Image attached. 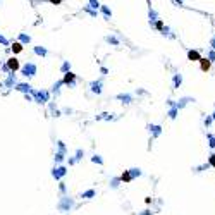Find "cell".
I'll return each mask as SVG.
<instances>
[{
    "label": "cell",
    "instance_id": "obj_1",
    "mask_svg": "<svg viewBox=\"0 0 215 215\" xmlns=\"http://www.w3.org/2000/svg\"><path fill=\"white\" fill-rule=\"evenodd\" d=\"M31 95L36 103H47L50 100V91H47V89H33Z\"/></svg>",
    "mask_w": 215,
    "mask_h": 215
},
{
    "label": "cell",
    "instance_id": "obj_2",
    "mask_svg": "<svg viewBox=\"0 0 215 215\" xmlns=\"http://www.w3.org/2000/svg\"><path fill=\"white\" fill-rule=\"evenodd\" d=\"M36 64H33V62H26L22 67H21V74L24 76V78H33V76H36Z\"/></svg>",
    "mask_w": 215,
    "mask_h": 215
},
{
    "label": "cell",
    "instance_id": "obj_3",
    "mask_svg": "<svg viewBox=\"0 0 215 215\" xmlns=\"http://www.w3.org/2000/svg\"><path fill=\"white\" fill-rule=\"evenodd\" d=\"M57 208H59V210H62V212H69V210H72V208H74V200L64 195L59 200V205H57Z\"/></svg>",
    "mask_w": 215,
    "mask_h": 215
},
{
    "label": "cell",
    "instance_id": "obj_4",
    "mask_svg": "<svg viewBox=\"0 0 215 215\" xmlns=\"http://www.w3.org/2000/svg\"><path fill=\"white\" fill-rule=\"evenodd\" d=\"M66 174H67V167H66V165H60V164H59V165H55L53 169H52V177H53V179H57V181H60Z\"/></svg>",
    "mask_w": 215,
    "mask_h": 215
},
{
    "label": "cell",
    "instance_id": "obj_5",
    "mask_svg": "<svg viewBox=\"0 0 215 215\" xmlns=\"http://www.w3.org/2000/svg\"><path fill=\"white\" fill-rule=\"evenodd\" d=\"M76 74L72 72V71H67L66 74H64V78H62V83L66 84V86H69V88H74L76 86Z\"/></svg>",
    "mask_w": 215,
    "mask_h": 215
},
{
    "label": "cell",
    "instance_id": "obj_6",
    "mask_svg": "<svg viewBox=\"0 0 215 215\" xmlns=\"http://www.w3.org/2000/svg\"><path fill=\"white\" fill-rule=\"evenodd\" d=\"M89 89H91V93L100 95V93L103 91V81H102V79H98V81H91V83H89Z\"/></svg>",
    "mask_w": 215,
    "mask_h": 215
},
{
    "label": "cell",
    "instance_id": "obj_7",
    "mask_svg": "<svg viewBox=\"0 0 215 215\" xmlns=\"http://www.w3.org/2000/svg\"><path fill=\"white\" fill-rule=\"evenodd\" d=\"M7 67H9V71L16 72V71H19L21 69V64H19V60L16 59V57H10V59H7Z\"/></svg>",
    "mask_w": 215,
    "mask_h": 215
},
{
    "label": "cell",
    "instance_id": "obj_8",
    "mask_svg": "<svg viewBox=\"0 0 215 215\" xmlns=\"http://www.w3.org/2000/svg\"><path fill=\"white\" fill-rule=\"evenodd\" d=\"M17 91H21V93H31L33 91V86H31L30 83H16V88Z\"/></svg>",
    "mask_w": 215,
    "mask_h": 215
},
{
    "label": "cell",
    "instance_id": "obj_9",
    "mask_svg": "<svg viewBox=\"0 0 215 215\" xmlns=\"http://www.w3.org/2000/svg\"><path fill=\"white\" fill-rule=\"evenodd\" d=\"M115 98H117L119 102H122L124 105H129V103H133V100H134V98H133V95H129V93H120V95H117Z\"/></svg>",
    "mask_w": 215,
    "mask_h": 215
},
{
    "label": "cell",
    "instance_id": "obj_10",
    "mask_svg": "<svg viewBox=\"0 0 215 215\" xmlns=\"http://www.w3.org/2000/svg\"><path fill=\"white\" fill-rule=\"evenodd\" d=\"M200 67H201L203 72H208L210 67H212V60H208V57H201L200 59Z\"/></svg>",
    "mask_w": 215,
    "mask_h": 215
},
{
    "label": "cell",
    "instance_id": "obj_11",
    "mask_svg": "<svg viewBox=\"0 0 215 215\" xmlns=\"http://www.w3.org/2000/svg\"><path fill=\"white\" fill-rule=\"evenodd\" d=\"M148 129L153 134V138H158L162 134V126H158V124H148Z\"/></svg>",
    "mask_w": 215,
    "mask_h": 215
},
{
    "label": "cell",
    "instance_id": "obj_12",
    "mask_svg": "<svg viewBox=\"0 0 215 215\" xmlns=\"http://www.w3.org/2000/svg\"><path fill=\"white\" fill-rule=\"evenodd\" d=\"M200 59H201V55H200L198 50H188V60H191V62H200Z\"/></svg>",
    "mask_w": 215,
    "mask_h": 215
},
{
    "label": "cell",
    "instance_id": "obj_13",
    "mask_svg": "<svg viewBox=\"0 0 215 215\" xmlns=\"http://www.w3.org/2000/svg\"><path fill=\"white\" fill-rule=\"evenodd\" d=\"M4 84H5V88H14V86H16V74H14L12 71L9 72V76H7V79H5Z\"/></svg>",
    "mask_w": 215,
    "mask_h": 215
},
{
    "label": "cell",
    "instance_id": "obj_14",
    "mask_svg": "<svg viewBox=\"0 0 215 215\" xmlns=\"http://www.w3.org/2000/svg\"><path fill=\"white\" fill-rule=\"evenodd\" d=\"M17 41H21L22 45H28V43H31V36H30V35H26V33H19Z\"/></svg>",
    "mask_w": 215,
    "mask_h": 215
},
{
    "label": "cell",
    "instance_id": "obj_15",
    "mask_svg": "<svg viewBox=\"0 0 215 215\" xmlns=\"http://www.w3.org/2000/svg\"><path fill=\"white\" fill-rule=\"evenodd\" d=\"M100 10H102V14H103L105 19H110V17H112V10H110V7H107V5H100Z\"/></svg>",
    "mask_w": 215,
    "mask_h": 215
},
{
    "label": "cell",
    "instance_id": "obj_16",
    "mask_svg": "<svg viewBox=\"0 0 215 215\" xmlns=\"http://www.w3.org/2000/svg\"><path fill=\"white\" fill-rule=\"evenodd\" d=\"M35 53H36V55H40V57H45V55H47V53H48V50L45 48V47H41V45H38V47H35Z\"/></svg>",
    "mask_w": 215,
    "mask_h": 215
},
{
    "label": "cell",
    "instance_id": "obj_17",
    "mask_svg": "<svg viewBox=\"0 0 215 215\" xmlns=\"http://www.w3.org/2000/svg\"><path fill=\"white\" fill-rule=\"evenodd\" d=\"M189 102H195V100H193V98H188V97H186V98H181V100L177 102L176 105H177V108L181 110V108H183V107H186V105H188Z\"/></svg>",
    "mask_w": 215,
    "mask_h": 215
},
{
    "label": "cell",
    "instance_id": "obj_18",
    "mask_svg": "<svg viewBox=\"0 0 215 215\" xmlns=\"http://www.w3.org/2000/svg\"><path fill=\"white\" fill-rule=\"evenodd\" d=\"M152 28H155V30H158V31H164L165 24H164V21H162V19H157V21L152 22Z\"/></svg>",
    "mask_w": 215,
    "mask_h": 215
},
{
    "label": "cell",
    "instance_id": "obj_19",
    "mask_svg": "<svg viewBox=\"0 0 215 215\" xmlns=\"http://www.w3.org/2000/svg\"><path fill=\"white\" fill-rule=\"evenodd\" d=\"M10 48H12V52H14V53H21V52H22V48H24V47H22V43H21V41H14V43H12V47H10Z\"/></svg>",
    "mask_w": 215,
    "mask_h": 215
},
{
    "label": "cell",
    "instance_id": "obj_20",
    "mask_svg": "<svg viewBox=\"0 0 215 215\" xmlns=\"http://www.w3.org/2000/svg\"><path fill=\"white\" fill-rule=\"evenodd\" d=\"M148 17H150V24H152L153 21L158 19V14H157L155 9H152V5H150V10H148Z\"/></svg>",
    "mask_w": 215,
    "mask_h": 215
},
{
    "label": "cell",
    "instance_id": "obj_21",
    "mask_svg": "<svg viewBox=\"0 0 215 215\" xmlns=\"http://www.w3.org/2000/svg\"><path fill=\"white\" fill-rule=\"evenodd\" d=\"M120 181H122V183H131V181H134V179H133V176H131L129 170H124V174L120 176Z\"/></svg>",
    "mask_w": 215,
    "mask_h": 215
},
{
    "label": "cell",
    "instance_id": "obj_22",
    "mask_svg": "<svg viewBox=\"0 0 215 215\" xmlns=\"http://www.w3.org/2000/svg\"><path fill=\"white\" fill-rule=\"evenodd\" d=\"M83 12H86V14H89L91 17H97V16H98V10L91 9L89 5H84V7H83Z\"/></svg>",
    "mask_w": 215,
    "mask_h": 215
},
{
    "label": "cell",
    "instance_id": "obj_23",
    "mask_svg": "<svg viewBox=\"0 0 215 215\" xmlns=\"http://www.w3.org/2000/svg\"><path fill=\"white\" fill-rule=\"evenodd\" d=\"M181 83H183V76H181V74H174V79H172L174 88H179V86H181Z\"/></svg>",
    "mask_w": 215,
    "mask_h": 215
},
{
    "label": "cell",
    "instance_id": "obj_24",
    "mask_svg": "<svg viewBox=\"0 0 215 215\" xmlns=\"http://www.w3.org/2000/svg\"><path fill=\"white\" fill-rule=\"evenodd\" d=\"M64 158H66V153H62V152H57L55 157H53V160H55V164H57V165L64 162Z\"/></svg>",
    "mask_w": 215,
    "mask_h": 215
},
{
    "label": "cell",
    "instance_id": "obj_25",
    "mask_svg": "<svg viewBox=\"0 0 215 215\" xmlns=\"http://www.w3.org/2000/svg\"><path fill=\"white\" fill-rule=\"evenodd\" d=\"M95 195H97V191H95V189H88V191L81 193V198H84V200H89V198H93Z\"/></svg>",
    "mask_w": 215,
    "mask_h": 215
},
{
    "label": "cell",
    "instance_id": "obj_26",
    "mask_svg": "<svg viewBox=\"0 0 215 215\" xmlns=\"http://www.w3.org/2000/svg\"><path fill=\"white\" fill-rule=\"evenodd\" d=\"M102 119H105V120H112V119H114V114H108V112H103V114H100V115H97V120H102Z\"/></svg>",
    "mask_w": 215,
    "mask_h": 215
},
{
    "label": "cell",
    "instance_id": "obj_27",
    "mask_svg": "<svg viewBox=\"0 0 215 215\" xmlns=\"http://www.w3.org/2000/svg\"><path fill=\"white\" fill-rule=\"evenodd\" d=\"M67 71H71V62H69V60H64V62H62V66H60V72H62V74H66Z\"/></svg>",
    "mask_w": 215,
    "mask_h": 215
},
{
    "label": "cell",
    "instance_id": "obj_28",
    "mask_svg": "<svg viewBox=\"0 0 215 215\" xmlns=\"http://www.w3.org/2000/svg\"><path fill=\"white\" fill-rule=\"evenodd\" d=\"M177 114H179V108H177V105H174V107H172L170 110H169V112H167V115H169L170 119H176V117H177Z\"/></svg>",
    "mask_w": 215,
    "mask_h": 215
},
{
    "label": "cell",
    "instance_id": "obj_29",
    "mask_svg": "<svg viewBox=\"0 0 215 215\" xmlns=\"http://www.w3.org/2000/svg\"><path fill=\"white\" fill-rule=\"evenodd\" d=\"M105 41H107V43H110V45H114V47H117L119 43H120V41H119V38H115V36H105Z\"/></svg>",
    "mask_w": 215,
    "mask_h": 215
},
{
    "label": "cell",
    "instance_id": "obj_30",
    "mask_svg": "<svg viewBox=\"0 0 215 215\" xmlns=\"http://www.w3.org/2000/svg\"><path fill=\"white\" fill-rule=\"evenodd\" d=\"M129 172H131V176H133V179H136V177H139L143 172H141V169H138V167H133V169H129Z\"/></svg>",
    "mask_w": 215,
    "mask_h": 215
},
{
    "label": "cell",
    "instance_id": "obj_31",
    "mask_svg": "<svg viewBox=\"0 0 215 215\" xmlns=\"http://www.w3.org/2000/svg\"><path fill=\"white\" fill-rule=\"evenodd\" d=\"M62 84H64V83H62V79H60V81H57V83H55V84L52 86V93L59 95V93H60V86H62Z\"/></svg>",
    "mask_w": 215,
    "mask_h": 215
},
{
    "label": "cell",
    "instance_id": "obj_32",
    "mask_svg": "<svg viewBox=\"0 0 215 215\" xmlns=\"http://www.w3.org/2000/svg\"><path fill=\"white\" fill-rule=\"evenodd\" d=\"M83 157H84V150H81V148H79V150H76V155L72 157V158H74V162H79Z\"/></svg>",
    "mask_w": 215,
    "mask_h": 215
},
{
    "label": "cell",
    "instance_id": "obj_33",
    "mask_svg": "<svg viewBox=\"0 0 215 215\" xmlns=\"http://www.w3.org/2000/svg\"><path fill=\"white\" fill-rule=\"evenodd\" d=\"M57 148H59V150H57V152H62V153H66V152H67V146H66V143H64V141H57Z\"/></svg>",
    "mask_w": 215,
    "mask_h": 215
},
{
    "label": "cell",
    "instance_id": "obj_34",
    "mask_svg": "<svg viewBox=\"0 0 215 215\" xmlns=\"http://www.w3.org/2000/svg\"><path fill=\"white\" fill-rule=\"evenodd\" d=\"M91 162H93V164H98V165H103V158L100 155H93L91 157Z\"/></svg>",
    "mask_w": 215,
    "mask_h": 215
},
{
    "label": "cell",
    "instance_id": "obj_35",
    "mask_svg": "<svg viewBox=\"0 0 215 215\" xmlns=\"http://www.w3.org/2000/svg\"><path fill=\"white\" fill-rule=\"evenodd\" d=\"M120 183H122V181H120V177H114V179H112V181H110V186H112V188H114V189H117V188H119V184H120Z\"/></svg>",
    "mask_w": 215,
    "mask_h": 215
},
{
    "label": "cell",
    "instance_id": "obj_36",
    "mask_svg": "<svg viewBox=\"0 0 215 215\" xmlns=\"http://www.w3.org/2000/svg\"><path fill=\"white\" fill-rule=\"evenodd\" d=\"M88 2H89V7H91V9H95V10H98V9H100V5H102L98 0H88Z\"/></svg>",
    "mask_w": 215,
    "mask_h": 215
},
{
    "label": "cell",
    "instance_id": "obj_37",
    "mask_svg": "<svg viewBox=\"0 0 215 215\" xmlns=\"http://www.w3.org/2000/svg\"><path fill=\"white\" fill-rule=\"evenodd\" d=\"M206 138H208V145H210V148H215V134H206Z\"/></svg>",
    "mask_w": 215,
    "mask_h": 215
},
{
    "label": "cell",
    "instance_id": "obj_38",
    "mask_svg": "<svg viewBox=\"0 0 215 215\" xmlns=\"http://www.w3.org/2000/svg\"><path fill=\"white\" fill-rule=\"evenodd\" d=\"M59 189H60V193H62V195H66V191H67L66 183H62V181H60V183H59Z\"/></svg>",
    "mask_w": 215,
    "mask_h": 215
},
{
    "label": "cell",
    "instance_id": "obj_39",
    "mask_svg": "<svg viewBox=\"0 0 215 215\" xmlns=\"http://www.w3.org/2000/svg\"><path fill=\"white\" fill-rule=\"evenodd\" d=\"M208 165L215 169V153H212V155L208 157Z\"/></svg>",
    "mask_w": 215,
    "mask_h": 215
},
{
    "label": "cell",
    "instance_id": "obj_40",
    "mask_svg": "<svg viewBox=\"0 0 215 215\" xmlns=\"http://www.w3.org/2000/svg\"><path fill=\"white\" fill-rule=\"evenodd\" d=\"M206 57H208V60H212V62H214V60H215V48H212V50H210Z\"/></svg>",
    "mask_w": 215,
    "mask_h": 215
},
{
    "label": "cell",
    "instance_id": "obj_41",
    "mask_svg": "<svg viewBox=\"0 0 215 215\" xmlns=\"http://www.w3.org/2000/svg\"><path fill=\"white\" fill-rule=\"evenodd\" d=\"M0 43H2L4 47H9V40L5 38V36H2V35H0Z\"/></svg>",
    "mask_w": 215,
    "mask_h": 215
},
{
    "label": "cell",
    "instance_id": "obj_42",
    "mask_svg": "<svg viewBox=\"0 0 215 215\" xmlns=\"http://www.w3.org/2000/svg\"><path fill=\"white\" fill-rule=\"evenodd\" d=\"M47 2H50V4H53V5H60L64 0H47Z\"/></svg>",
    "mask_w": 215,
    "mask_h": 215
},
{
    "label": "cell",
    "instance_id": "obj_43",
    "mask_svg": "<svg viewBox=\"0 0 215 215\" xmlns=\"http://www.w3.org/2000/svg\"><path fill=\"white\" fill-rule=\"evenodd\" d=\"M138 215H153V212L152 210H143V212H139Z\"/></svg>",
    "mask_w": 215,
    "mask_h": 215
},
{
    "label": "cell",
    "instance_id": "obj_44",
    "mask_svg": "<svg viewBox=\"0 0 215 215\" xmlns=\"http://www.w3.org/2000/svg\"><path fill=\"white\" fill-rule=\"evenodd\" d=\"M212 120H214L212 117H206L205 119V126H210V124H212Z\"/></svg>",
    "mask_w": 215,
    "mask_h": 215
},
{
    "label": "cell",
    "instance_id": "obj_45",
    "mask_svg": "<svg viewBox=\"0 0 215 215\" xmlns=\"http://www.w3.org/2000/svg\"><path fill=\"white\" fill-rule=\"evenodd\" d=\"M172 4H176V5L181 7V5H183V0H172Z\"/></svg>",
    "mask_w": 215,
    "mask_h": 215
},
{
    "label": "cell",
    "instance_id": "obj_46",
    "mask_svg": "<svg viewBox=\"0 0 215 215\" xmlns=\"http://www.w3.org/2000/svg\"><path fill=\"white\" fill-rule=\"evenodd\" d=\"M100 72H102V74H107L108 69H107V67H100Z\"/></svg>",
    "mask_w": 215,
    "mask_h": 215
},
{
    "label": "cell",
    "instance_id": "obj_47",
    "mask_svg": "<svg viewBox=\"0 0 215 215\" xmlns=\"http://www.w3.org/2000/svg\"><path fill=\"white\" fill-rule=\"evenodd\" d=\"M210 47H212V48H215V36L210 40Z\"/></svg>",
    "mask_w": 215,
    "mask_h": 215
},
{
    "label": "cell",
    "instance_id": "obj_48",
    "mask_svg": "<svg viewBox=\"0 0 215 215\" xmlns=\"http://www.w3.org/2000/svg\"><path fill=\"white\" fill-rule=\"evenodd\" d=\"M212 119H214V120H215V112H214V114H212Z\"/></svg>",
    "mask_w": 215,
    "mask_h": 215
}]
</instances>
